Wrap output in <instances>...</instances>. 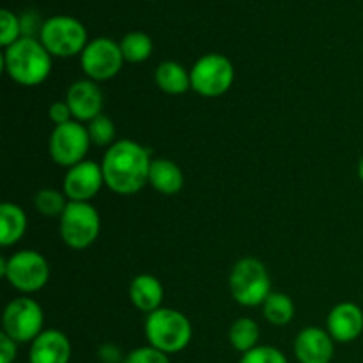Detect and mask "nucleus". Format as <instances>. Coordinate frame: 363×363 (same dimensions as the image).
Wrapping results in <instances>:
<instances>
[{
  "label": "nucleus",
  "instance_id": "39448f33",
  "mask_svg": "<svg viewBox=\"0 0 363 363\" xmlns=\"http://www.w3.org/2000/svg\"><path fill=\"white\" fill-rule=\"evenodd\" d=\"M0 275L20 293H38L48 284V261L35 250H20L0 259Z\"/></svg>",
  "mask_w": 363,
  "mask_h": 363
},
{
  "label": "nucleus",
  "instance_id": "423d86ee",
  "mask_svg": "<svg viewBox=\"0 0 363 363\" xmlns=\"http://www.w3.org/2000/svg\"><path fill=\"white\" fill-rule=\"evenodd\" d=\"M39 41L43 43L50 55L53 57H73L78 55L87 46V30L78 21L71 16H52L43 21Z\"/></svg>",
  "mask_w": 363,
  "mask_h": 363
},
{
  "label": "nucleus",
  "instance_id": "a878e982",
  "mask_svg": "<svg viewBox=\"0 0 363 363\" xmlns=\"http://www.w3.org/2000/svg\"><path fill=\"white\" fill-rule=\"evenodd\" d=\"M20 38H23L21 35L20 18L14 13H11L9 9L0 11V45L7 48V46L16 43Z\"/></svg>",
  "mask_w": 363,
  "mask_h": 363
},
{
  "label": "nucleus",
  "instance_id": "1a4fd4ad",
  "mask_svg": "<svg viewBox=\"0 0 363 363\" xmlns=\"http://www.w3.org/2000/svg\"><path fill=\"white\" fill-rule=\"evenodd\" d=\"M191 89L204 98L225 94L234 82V66L225 55L208 53L194 64L190 71Z\"/></svg>",
  "mask_w": 363,
  "mask_h": 363
},
{
  "label": "nucleus",
  "instance_id": "7c9ffc66",
  "mask_svg": "<svg viewBox=\"0 0 363 363\" xmlns=\"http://www.w3.org/2000/svg\"><path fill=\"white\" fill-rule=\"evenodd\" d=\"M123 350L116 344H101L98 347V360L101 363H124Z\"/></svg>",
  "mask_w": 363,
  "mask_h": 363
},
{
  "label": "nucleus",
  "instance_id": "393cba45",
  "mask_svg": "<svg viewBox=\"0 0 363 363\" xmlns=\"http://www.w3.org/2000/svg\"><path fill=\"white\" fill-rule=\"evenodd\" d=\"M87 131H89V137H91V142L94 145H112L113 144V138H116V124L110 117L106 116H98L94 117L92 121L87 123Z\"/></svg>",
  "mask_w": 363,
  "mask_h": 363
},
{
  "label": "nucleus",
  "instance_id": "bb28decb",
  "mask_svg": "<svg viewBox=\"0 0 363 363\" xmlns=\"http://www.w3.org/2000/svg\"><path fill=\"white\" fill-rule=\"evenodd\" d=\"M240 363H289L287 357L273 346H257L245 353Z\"/></svg>",
  "mask_w": 363,
  "mask_h": 363
},
{
  "label": "nucleus",
  "instance_id": "6e6552de",
  "mask_svg": "<svg viewBox=\"0 0 363 363\" xmlns=\"http://www.w3.org/2000/svg\"><path fill=\"white\" fill-rule=\"evenodd\" d=\"M43 325H45V314L41 305L28 296L14 298L4 311V333L18 344L32 342L38 339L45 332Z\"/></svg>",
  "mask_w": 363,
  "mask_h": 363
},
{
  "label": "nucleus",
  "instance_id": "c756f323",
  "mask_svg": "<svg viewBox=\"0 0 363 363\" xmlns=\"http://www.w3.org/2000/svg\"><path fill=\"white\" fill-rule=\"evenodd\" d=\"M21 21V35L23 38H35V34H41L43 23L39 21V16L34 11H27L23 16L20 18Z\"/></svg>",
  "mask_w": 363,
  "mask_h": 363
},
{
  "label": "nucleus",
  "instance_id": "c85d7f7f",
  "mask_svg": "<svg viewBox=\"0 0 363 363\" xmlns=\"http://www.w3.org/2000/svg\"><path fill=\"white\" fill-rule=\"evenodd\" d=\"M48 116H50V121H52L55 126H62V124L71 123L73 113H71L69 105H67L66 101H55L52 103V106H50Z\"/></svg>",
  "mask_w": 363,
  "mask_h": 363
},
{
  "label": "nucleus",
  "instance_id": "9d476101",
  "mask_svg": "<svg viewBox=\"0 0 363 363\" xmlns=\"http://www.w3.org/2000/svg\"><path fill=\"white\" fill-rule=\"evenodd\" d=\"M91 144L87 126L80 124L78 121H71L62 126L53 128L52 135H50L48 151L57 165L71 169L77 163L84 162Z\"/></svg>",
  "mask_w": 363,
  "mask_h": 363
},
{
  "label": "nucleus",
  "instance_id": "2f4dec72",
  "mask_svg": "<svg viewBox=\"0 0 363 363\" xmlns=\"http://www.w3.org/2000/svg\"><path fill=\"white\" fill-rule=\"evenodd\" d=\"M18 354V342H14L9 335L0 333V363H14Z\"/></svg>",
  "mask_w": 363,
  "mask_h": 363
},
{
  "label": "nucleus",
  "instance_id": "f03ea898",
  "mask_svg": "<svg viewBox=\"0 0 363 363\" xmlns=\"http://www.w3.org/2000/svg\"><path fill=\"white\" fill-rule=\"evenodd\" d=\"M4 69L14 84L35 87L50 77L52 55L35 38H20L4 50Z\"/></svg>",
  "mask_w": 363,
  "mask_h": 363
},
{
  "label": "nucleus",
  "instance_id": "f257e3e1",
  "mask_svg": "<svg viewBox=\"0 0 363 363\" xmlns=\"http://www.w3.org/2000/svg\"><path fill=\"white\" fill-rule=\"evenodd\" d=\"M149 151L135 140L113 142L101 162L105 186L119 195H133L149 183Z\"/></svg>",
  "mask_w": 363,
  "mask_h": 363
},
{
  "label": "nucleus",
  "instance_id": "7ed1b4c3",
  "mask_svg": "<svg viewBox=\"0 0 363 363\" xmlns=\"http://www.w3.org/2000/svg\"><path fill=\"white\" fill-rule=\"evenodd\" d=\"M191 323L176 308H158L145 319V337L149 346L165 354L181 353L191 342Z\"/></svg>",
  "mask_w": 363,
  "mask_h": 363
},
{
  "label": "nucleus",
  "instance_id": "2eb2a0df",
  "mask_svg": "<svg viewBox=\"0 0 363 363\" xmlns=\"http://www.w3.org/2000/svg\"><path fill=\"white\" fill-rule=\"evenodd\" d=\"M66 103L69 105L74 119L89 123L94 117L101 116L103 92L96 82L78 80L67 89Z\"/></svg>",
  "mask_w": 363,
  "mask_h": 363
},
{
  "label": "nucleus",
  "instance_id": "aec40b11",
  "mask_svg": "<svg viewBox=\"0 0 363 363\" xmlns=\"http://www.w3.org/2000/svg\"><path fill=\"white\" fill-rule=\"evenodd\" d=\"M155 80L163 92L172 96L184 94L188 89H191L190 73L179 62H174V60H165V62L160 64L155 73Z\"/></svg>",
  "mask_w": 363,
  "mask_h": 363
},
{
  "label": "nucleus",
  "instance_id": "72a5a7b5",
  "mask_svg": "<svg viewBox=\"0 0 363 363\" xmlns=\"http://www.w3.org/2000/svg\"><path fill=\"white\" fill-rule=\"evenodd\" d=\"M14 363H20V362H14Z\"/></svg>",
  "mask_w": 363,
  "mask_h": 363
},
{
  "label": "nucleus",
  "instance_id": "dca6fc26",
  "mask_svg": "<svg viewBox=\"0 0 363 363\" xmlns=\"http://www.w3.org/2000/svg\"><path fill=\"white\" fill-rule=\"evenodd\" d=\"M71 342L59 330H45L30 342L28 363H69Z\"/></svg>",
  "mask_w": 363,
  "mask_h": 363
},
{
  "label": "nucleus",
  "instance_id": "5701e85b",
  "mask_svg": "<svg viewBox=\"0 0 363 363\" xmlns=\"http://www.w3.org/2000/svg\"><path fill=\"white\" fill-rule=\"evenodd\" d=\"M121 52L126 62L138 64L144 62L151 57L152 53V39L149 38L145 32H130L123 38V41L119 43Z\"/></svg>",
  "mask_w": 363,
  "mask_h": 363
},
{
  "label": "nucleus",
  "instance_id": "f8f14e48",
  "mask_svg": "<svg viewBox=\"0 0 363 363\" xmlns=\"http://www.w3.org/2000/svg\"><path fill=\"white\" fill-rule=\"evenodd\" d=\"M105 184L101 165L91 160L77 163L67 169L64 176V195L69 202H89L99 194L101 186Z\"/></svg>",
  "mask_w": 363,
  "mask_h": 363
},
{
  "label": "nucleus",
  "instance_id": "b1692460",
  "mask_svg": "<svg viewBox=\"0 0 363 363\" xmlns=\"http://www.w3.org/2000/svg\"><path fill=\"white\" fill-rule=\"evenodd\" d=\"M67 204L66 195L60 194V191L52 190V188H43L35 194L34 197V206L43 216H50V218H55V216H62V213L66 211Z\"/></svg>",
  "mask_w": 363,
  "mask_h": 363
},
{
  "label": "nucleus",
  "instance_id": "6ab92c4d",
  "mask_svg": "<svg viewBox=\"0 0 363 363\" xmlns=\"http://www.w3.org/2000/svg\"><path fill=\"white\" fill-rule=\"evenodd\" d=\"M27 230V215L20 206L4 202L0 206V245L13 247L23 238Z\"/></svg>",
  "mask_w": 363,
  "mask_h": 363
},
{
  "label": "nucleus",
  "instance_id": "9b49d317",
  "mask_svg": "<svg viewBox=\"0 0 363 363\" xmlns=\"http://www.w3.org/2000/svg\"><path fill=\"white\" fill-rule=\"evenodd\" d=\"M126 62L121 46L108 38H98L87 43L80 55L84 73L92 82H105L116 77Z\"/></svg>",
  "mask_w": 363,
  "mask_h": 363
},
{
  "label": "nucleus",
  "instance_id": "f3484780",
  "mask_svg": "<svg viewBox=\"0 0 363 363\" xmlns=\"http://www.w3.org/2000/svg\"><path fill=\"white\" fill-rule=\"evenodd\" d=\"M130 300L135 308L145 314H152L155 311L162 308L163 301V286L156 277L147 275H138L131 280L130 284Z\"/></svg>",
  "mask_w": 363,
  "mask_h": 363
},
{
  "label": "nucleus",
  "instance_id": "ddd939ff",
  "mask_svg": "<svg viewBox=\"0 0 363 363\" xmlns=\"http://www.w3.org/2000/svg\"><path fill=\"white\" fill-rule=\"evenodd\" d=\"M335 340L326 330L305 328L294 340V357L300 363H330L335 354Z\"/></svg>",
  "mask_w": 363,
  "mask_h": 363
},
{
  "label": "nucleus",
  "instance_id": "473e14b6",
  "mask_svg": "<svg viewBox=\"0 0 363 363\" xmlns=\"http://www.w3.org/2000/svg\"><path fill=\"white\" fill-rule=\"evenodd\" d=\"M358 177H360V181L363 183V156L360 158V163H358Z\"/></svg>",
  "mask_w": 363,
  "mask_h": 363
},
{
  "label": "nucleus",
  "instance_id": "4be33fe9",
  "mask_svg": "<svg viewBox=\"0 0 363 363\" xmlns=\"http://www.w3.org/2000/svg\"><path fill=\"white\" fill-rule=\"evenodd\" d=\"M264 319L273 326H286L294 318V303L287 294L272 293L262 303Z\"/></svg>",
  "mask_w": 363,
  "mask_h": 363
},
{
  "label": "nucleus",
  "instance_id": "a211bd4d",
  "mask_svg": "<svg viewBox=\"0 0 363 363\" xmlns=\"http://www.w3.org/2000/svg\"><path fill=\"white\" fill-rule=\"evenodd\" d=\"M149 184L163 195L179 194L184 186L183 170L170 160H152L149 169Z\"/></svg>",
  "mask_w": 363,
  "mask_h": 363
},
{
  "label": "nucleus",
  "instance_id": "0eeeda50",
  "mask_svg": "<svg viewBox=\"0 0 363 363\" xmlns=\"http://www.w3.org/2000/svg\"><path fill=\"white\" fill-rule=\"evenodd\" d=\"M60 238L73 250L89 248L99 236L101 220L89 202H69L60 216Z\"/></svg>",
  "mask_w": 363,
  "mask_h": 363
},
{
  "label": "nucleus",
  "instance_id": "4468645a",
  "mask_svg": "<svg viewBox=\"0 0 363 363\" xmlns=\"http://www.w3.org/2000/svg\"><path fill=\"white\" fill-rule=\"evenodd\" d=\"M326 332L335 342H353L363 332V311L351 301L335 305L326 319Z\"/></svg>",
  "mask_w": 363,
  "mask_h": 363
},
{
  "label": "nucleus",
  "instance_id": "412c9836",
  "mask_svg": "<svg viewBox=\"0 0 363 363\" xmlns=\"http://www.w3.org/2000/svg\"><path fill=\"white\" fill-rule=\"evenodd\" d=\"M259 337H261L259 325L250 318L236 319L229 328L230 346L243 354L259 346Z\"/></svg>",
  "mask_w": 363,
  "mask_h": 363
},
{
  "label": "nucleus",
  "instance_id": "20e7f679",
  "mask_svg": "<svg viewBox=\"0 0 363 363\" xmlns=\"http://www.w3.org/2000/svg\"><path fill=\"white\" fill-rule=\"evenodd\" d=\"M230 294L243 307H257L272 294V280L266 266L255 257H243L229 277Z\"/></svg>",
  "mask_w": 363,
  "mask_h": 363
},
{
  "label": "nucleus",
  "instance_id": "cd10ccee",
  "mask_svg": "<svg viewBox=\"0 0 363 363\" xmlns=\"http://www.w3.org/2000/svg\"><path fill=\"white\" fill-rule=\"evenodd\" d=\"M124 363H170L169 354L162 353L152 346H142L130 351L124 358Z\"/></svg>",
  "mask_w": 363,
  "mask_h": 363
}]
</instances>
